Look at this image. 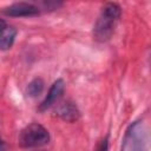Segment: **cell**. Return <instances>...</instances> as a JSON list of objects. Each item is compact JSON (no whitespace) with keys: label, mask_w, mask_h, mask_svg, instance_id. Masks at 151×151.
Returning a JSON list of instances; mask_svg holds the SVG:
<instances>
[{"label":"cell","mask_w":151,"mask_h":151,"mask_svg":"<svg viewBox=\"0 0 151 151\" xmlns=\"http://www.w3.org/2000/svg\"><path fill=\"white\" fill-rule=\"evenodd\" d=\"M120 13L122 9L119 5L114 2H107L101 7L100 14L93 27V35L98 41H106L111 38Z\"/></svg>","instance_id":"cell-1"},{"label":"cell","mask_w":151,"mask_h":151,"mask_svg":"<svg viewBox=\"0 0 151 151\" xmlns=\"http://www.w3.org/2000/svg\"><path fill=\"white\" fill-rule=\"evenodd\" d=\"M149 132L142 120L133 122L126 130L120 151H147Z\"/></svg>","instance_id":"cell-2"},{"label":"cell","mask_w":151,"mask_h":151,"mask_svg":"<svg viewBox=\"0 0 151 151\" xmlns=\"http://www.w3.org/2000/svg\"><path fill=\"white\" fill-rule=\"evenodd\" d=\"M50 142L48 131L38 123H32L24 127L19 134L18 143L24 149H32L46 145Z\"/></svg>","instance_id":"cell-3"},{"label":"cell","mask_w":151,"mask_h":151,"mask_svg":"<svg viewBox=\"0 0 151 151\" xmlns=\"http://www.w3.org/2000/svg\"><path fill=\"white\" fill-rule=\"evenodd\" d=\"M4 13L9 17H34L39 14V8L28 2H15L4 8Z\"/></svg>","instance_id":"cell-4"},{"label":"cell","mask_w":151,"mask_h":151,"mask_svg":"<svg viewBox=\"0 0 151 151\" xmlns=\"http://www.w3.org/2000/svg\"><path fill=\"white\" fill-rule=\"evenodd\" d=\"M64 88H65V83H64V80H63V79L55 80V81L52 84V86H51V88H50V91H48L46 98H45L44 101L40 104L39 110H40V111H46L48 107H51V106L61 97V94H63V92H64Z\"/></svg>","instance_id":"cell-5"},{"label":"cell","mask_w":151,"mask_h":151,"mask_svg":"<svg viewBox=\"0 0 151 151\" xmlns=\"http://www.w3.org/2000/svg\"><path fill=\"white\" fill-rule=\"evenodd\" d=\"M57 114L65 122L73 123L77 122L80 118V111L78 110L77 105L70 100L63 103L58 109H57Z\"/></svg>","instance_id":"cell-6"},{"label":"cell","mask_w":151,"mask_h":151,"mask_svg":"<svg viewBox=\"0 0 151 151\" xmlns=\"http://www.w3.org/2000/svg\"><path fill=\"white\" fill-rule=\"evenodd\" d=\"M17 29L12 26H6L2 31H0V50L6 51L9 50L15 40Z\"/></svg>","instance_id":"cell-7"},{"label":"cell","mask_w":151,"mask_h":151,"mask_svg":"<svg viewBox=\"0 0 151 151\" xmlns=\"http://www.w3.org/2000/svg\"><path fill=\"white\" fill-rule=\"evenodd\" d=\"M44 85H45V84H44L42 79L35 78V79H33V80L28 84L26 92H27V94H28L29 97H38L39 94H41V92H42V90H44Z\"/></svg>","instance_id":"cell-8"},{"label":"cell","mask_w":151,"mask_h":151,"mask_svg":"<svg viewBox=\"0 0 151 151\" xmlns=\"http://www.w3.org/2000/svg\"><path fill=\"white\" fill-rule=\"evenodd\" d=\"M107 149H109V139H107V137H106V138H104V139L101 140V143L99 144L97 151H107Z\"/></svg>","instance_id":"cell-9"},{"label":"cell","mask_w":151,"mask_h":151,"mask_svg":"<svg viewBox=\"0 0 151 151\" xmlns=\"http://www.w3.org/2000/svg\"><path fill=\"white\" fill-rule=\"evenodd\" d=\"M5 149H6L5 143H4V140H2V138H1V136H0V151H5Z\"/></svg>","instance_id":"cell-10"},{"label":"cell","mask_w":151,"mask_h":151,"mask_svg":"<svg viewBox=\"0 0 151 151\" xmlns=\"http://www.w3.org/2000/svg\"><path fill=\"white\" fill-rule=\"evenodd\" d=\"M5 27H6V22L2 19H0V31H2Z\"/></svg>","instance_id":"cell-11"}]
</instances>
